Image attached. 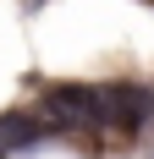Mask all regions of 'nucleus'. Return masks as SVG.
<instances>
[{"mask_svg": "<svg viewBox=\"0 0 154 159\" xmlns=\"http://www.w3.org/2000/svg\"><path fill=\"white\" fill-rule=\"evenodd\" d=\"M154 115V93L143 88H99V126H116V132H138L143 121Z\"/></svg>", "mask_w": 154, "mask_h": 159, "instance_id": "nucleus-1", "label": "nucleus"}, {"mask_svg": "<svg viewBox=\"0 0 154 159\" xmlns=\"http://www.w3.org/2000/svg\"><path fill=\"white\" fill-rule=\"evenodd\" d=\"M39 137H44V121H39V115H28V110L0 115V148H6V154H17V148H33Z\"/></svg>", "mask_w": 154, "mask_h": 159, "instance_id": "nucleus-3", "label": "nucleus"}, {"mask_svg": "<svg viewBox=\"0 0 154 159\" xmlns=\"http://www.w3.org/2000/svg\"><path fill=\"white\" fill-rule=\"evenodd\" d=\"M0 159H6V148H0Z\"/></svg>", "mask_w": 154, "mask_h": 159, "instance_id": "nucleus-4", "label": "nucleus"}, {"mask_svg": "<svg viewBox=\"0 0 154 159\" xmlns=\"http://www.w3.org/2000/svg\"><path fill=\"white\" fill-rule=\"evenodd\" d=\"M44 110L55 115V126H88V121H99V88L61 82V88L44 93Z\"/></svg>", "mask_w": 154, "mask_h": 159, "instance_id": "nucleus-2", "label": "nucleus"}]
</instances>
